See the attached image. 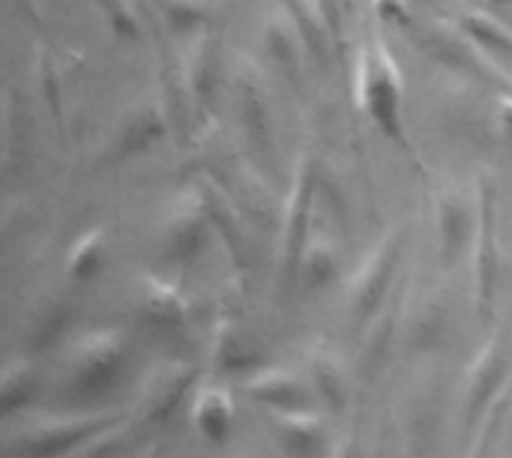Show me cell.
<instances>
[{
    "instance_id": "6da1fadb",
    "label": "cell",
    "mask_w": 512,
    "mask_h": 458,
    "mask_svg": "<svg viewBox=\"0 0 512 458\" xmlns=\"http://www.w3.org/2000/svg\"><path fill=\"white\" fill-rule=\"evenodd\" d=\"M357 96L366 114L375 120L381 132L390 138H402V78L390 57V51L372 39L360 51V69H357Z\"/></svg>"
},
{
    "instance_id": "7a4b0ae2",
    "label": "cell",
    "mask_w": 512,
    "mask_h": 458,
    "mask_svg": "<svg viewBox=\"0 0 512 458\" xmlns=\"http://www.w3.org/2000/svg\"><path fill=\"white\" fill-rule=\"evenodd\" d=\"M123 357H126V336L120 330L87 333L69 351V378L75 387L99 390L114 378L117 366H123Z\"/></svg>"
},
{
    "instance_id": "3957f363",
    "label": "cell",
    "mask_w": 512,
    "mask_h": 458,
    "mask_svg": "<svg viewBox=\"0 0 512 458\" xmlns=\"http://www.w3.org/2000/svg\"><path fill=\"white\" fill-rule=\"evenodd\" d=\"M312 198H315V171H312L309 159H300L294 168V180H291V192H288V204H285V240H282L285 267L291 273H297V261H300L303 243L309 237L306 225L312 219Z\"/></svg>"
},
{
    "instance_id": "277c9868",
    "label": "cell",
    "mask_w": 512,
    "mask_h": 458,
    "mask_svg": "<svg viewBox=\"0 0 512 458\" xmlns=\"http://www.w3.org/2000/svg\"><path fill=\"white\" fill-rule=\"evenodd\" d=\"M396 255H399V243H396V237L390 234V237L378 240V243L369 249V255L363 258V264H360V270H357V276H354V282H351V288H348L351 312H354L357 318L366 315V312L378 303V297L384 294V288H387V282H390V273H393V267H396Z\"/></svg>"
},
{
    "instance_id": "5b68a950",
    "label": "cell",
    "mask_w": 512,
    "mask_h": 458,
    "mask_svg": "<svg viewBox=\"0 0 512 458\" xmlns=\"http://www.w3.org/2000/svg\"><path fill=\"white\" fill-rule=\"evenodd\" d=\"M192 366L186 363H168L159 366V372L150 375L147 387L141 390V405L147 411V417H165L168 411H174V405L183 399V393L192 384Z\"/></svg>"
},
{
    "instance_id": "8992f818",
    "label": "cell",
    "mask_w": 512,
    "mask_h": 458,
    "mask_svg": "<svg viewBox=\"0 0 512 458\" xmlns=\"http://www.w3.org/2000/svg\"><path fill=\"white\" fill-rule=\"evenodd\" d=\"M207 234L204 204H180L165 225V246L174 258H192Z\"/></svg>"
},
{
    "instance_id": "52a82bcc",
    "label": "cell",
    "mask_w": 512,
    "mask_h": 458,
    "mask_svg": "<svg viewBox=\"0 0 512 458\" xmlns=\"http://www.w3.org/2000/svg\"><path fill=\"white\" fill-rule=\"evenodd\" d=\"M495 204L492 195L483 192L480 198V219H477V294L489 306L492 282H495Z\"/></svg>"
},
{
    "instance_id": "ba28073f",
    "label": "cell",
    "mask_w": 512,
    "mask_h": 458,
    "mask_svg": "<svg viewBox=\"0 0 512 458\" xmlns=\"http://www.w3.org/2000/svg\"><path fill=\"white\" fill-rule=\"evenodd\" d=\"M141 306L144 312L156 321V324H165V327H180L186 324V300L183 294L162 282V279H144L141 285Z\"/></svg>"
},
{
    "instance_id": "9c48e42d",
    "label": "cell",
    "mask_w": 512,
    "mask_h": 458,
    "mask_svg": "<svg viewBox=\"0 0 512 458\" xmlns=\"http://www.w3.org/2000/svg\"><path fill=\"white\" fill-rule=\"evenodd\" d=\"M273 429L279 435V441L291 450V453H312L315 444L324 438L321 423L312 414H303L297 408H285L276 420Z\"/></svg>"
},
{
    "instance_id": "30bf717a",
    "label": "cell",
    "mask_w": 512,
    "mask_h": 458,
    "mask_svg": "<svg viewBox=\"0 0 512 458\" xmlns=\"http://www.w3.org/2000/svg\"><path fill=\"white\" fill-rule=\"evenodd\" d=\"M249 393L258 399H267L270 405H279V408H294L300 402V384L294 381V375H288L282 369H267V372H258L255 378H249Z\"/></svg>"
},
{
    "instance_id": "8fae6325",
    "label": "cell",
    "mask_w": 512,
    "mask_h": 458,
    "mask_svg": "<svg viewBox=\"0 0 512 458\" xmlns=\"http://www.w3.org/2000/svg\"><path fill=\"white\" fill-rule=\"evenodd\" d=\"M339 267V252L330 240H312L303 243V252H300V261H297V270L303 273V279L309 285H321L327 282Z\"/></svg>"
},
{
    "instance_id": "7c38bea8",
    "label": "cell",
    "mask_w": 512,
    "mask_h": 458,
    "mask_svg": "<svg viewBox=\"0 0 512 458\" xmlns=\"http://www.w3.org/2000/svg\"><path fill=\"white\" fill-rule=\"evenodd\" d=\"M195 420L201 426L204 435L210 438H222L225 429H228V420H231V399L225 390H204L198 399H195Z\"/></svg>"
},
{
    "instance_id": "4fadbf2b",
    "label": "cell",
    "mask_w": 512,
    "mask_h": 458,
    "mask_svg": "<svg viewBox=\"0 0 512 458\" xmlns=\"http://www.w3.org/2000/svg\"><path fill=\"white\" fill-rule=\"evenodd\" d=\"M438 225H441L444 252L459 249L462 240H465V228H468V210H465V204H462L459 195L444 192V195L438 198Z\"/></svg>"
},
{
    "instance_id": "5bb4252c",
    "label": "cell",
    "mask_w": 512,
    "mask_h": 458,
    "mask_svg": "<svg viewBox=\"0 0 512 458\" xmlns=\"http://www.w3.org/2000/svg\"><path fill=\"white\" fill-rule=\"evenodd\" d=\"M501 366H504V351H501V342L492 339V342L483 348V354H480V360H477V366H474V372H471V402H474V405L486 399V393H489L492 384L498 381V369H501Z\"/></svg>"
},
{
    "instance_id": "9a60e30c",
    "label": "cell",
    "mask_w": 512,
    "mask_h": 458,
    "mask_svg": "<svg viewBox=\"0 0 512 458\" xmlns=\"http://www.w3.org/2000/svg\"><path fill=\"white\" fill-rule=\"evenodd\" d=\"M465 27L480 39L486 42L492 51L504 54V57H512V30L507 24H501L498 18L486 15V12H468L465 15Z\"/></svg>"
},
{
    "instance_id": "2e32d148",
    "label": "cell",
    "mask_w": 512,
    "mask_h": 458,
    "mask_svg": "<svg viewBox=\"0 0 512 458\" xmlns=\"http://www.w3.org/2000/svg\"><path fill=\"white\" fill-rule=\"evenodd\" d=\"M102 234L99 231H87L69 252V276L72 279H90L99 264H102Z\"/></svg>"
},
{
    "instance_id": "e0dca14e",
    "label": "cell",
    "mask_w": 512,
    "mask_h": 458,
    "mask_svg": "<svg viewBox=\"0 0 512 458\" xmlns=\"http://www.w3.org/2000/svg\"><path fill=\"white\" fill-rule=\"evenodd\" d=\"M501 123H504L507 138L512 141V102H504V105H501Z\"/></svg>"
}]
</instances>
